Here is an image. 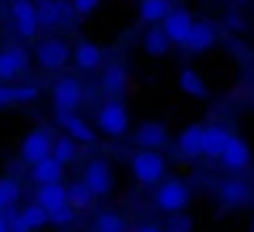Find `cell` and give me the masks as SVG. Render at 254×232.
Instances as JSON below:
<instances>
[{
  "label": "cell",
  "instance_id": "1",
  "mask_svg": "<svg viewBox=\"0 0 254 232\" xmlns=\"http://www.w3.org/2000/svg\"><path fill=\"white\" fill-rule=\"evenodd\" d=\"M166 170V160L158 151H141V154L133 158V175L141 180V183H156L161 180Z\"/></svg>",
  "mask_w": 254,
  "mask_h": 232
},
{
  "label": "cell",
  "instance_id": "2",
  "mask_svg": "<svg viewBox=\"0 0 254 232\" xmlns=\"http://www.w3.org/2000/svg\"><path fill=\"white\" fill-rule=\"evenodd\" d=\"M188 203H190V190L180 180H168L158 190V205L166 213H180Z\"/></svg>",
  "mask_w": 254,
  "mask_h": 232
},
{
  "label": "cell",
  "instance_id": "3",
  "mask_svg": "<svg viewBox=\"0 0 254 232\" xmlns=\"http://www.w3.org/2000/svg\"><path fill=\"white\" fill-rule=\"evenodd\" d=\"M67 60H69V47L62 40H45L37 47V62L45 70H60L67 65Z\"/></svg>",
  "mask_w": 254,
  "mask_h": 232
},
{
  "label": "cell",
  "instance_id": "4",
  "mask_svg": "<svg viewBox=\"0 0 254 232\" xmlns=\"http://www.w3.org/2000/svg\"><path fill=\"white\" fill-rule=\"evenodd\" d=\"M99 126L109 136H124L126 129H128V116H126L124 106L121 104H114V101L106 104L101 109V114H99Z\"/></svg>",
  "mask_w": 254,
  "mask_h": 232
},
{
  "label": "cell",
  "instance_id": "5",
  "mask_svg": "<svg viewBox=\"0 0 254 232\" xmlns=\"http://www.w3.org/2000/svg\"><path fill=\"white\" fill-rule=\"evenodd\" d=\"M111 183H114V178L104 160H91L86 165V185L94 195H106L111 190Z\"/></svg>",
  "mask_w": 254,
  "mask_h": 232
},
{
  "label": "cell",
  "instance_id": "6",
  "mask_svg": "<svg viewBox=\"0 0 254 232\" xmlns=\"http://www.w3.org/2000/svg\"><path fill=\"white\" fill-rule=\"evenodd\" d=\"M82 101V86L74 79H60L55 84V104L60 111H72Z\"/></svg>",
  "mask_w": 254,
  "mask_h": 232
},
{
  "label": "cell",
  "instance_id": "7",
  "mask_svg": "<svg viewBox=\"0 0 254 232\" xmlns=\"http://www.w3.org/2000/svg\"><path fill=\"white\" fill-rule=\"evenodd\" d=\"M163 32L170 42H185V37L190 35V27H192V17L183 10H170L163 20Z\"/></svg>",
  "mask_w": 254,
  "mask_h": 232
},
{
  "label": "cell",
  "instance_id": "8",
  "mask_svg": "<svg viewBox=\"0 0 254 232\" xmlns=\"http://www.w3.org/2000/svg\"><path fill=\"white\" fill-rule=\"evenodd\" d=\"M52 151V144H50V136L45 131H32L25 141H22V158L27 163H37L42 158H47Z\"/></svg>",
  "mask_w": 254,
  "mask_h": 232
},
{
  "label": "cell",
  "instance_id": "9",
  "mask_svg": "<svg viewBox=\"0 0 254 232\" xmlns=\"http://www.w3.org/2000/svg\"><path fill=\"white\" fill-rule=\"evenodd\" d=\"M230 141V134L220 126H210V129H202V139H200V151L210 158H220L225 146Z\"/></svg>",
  "mask_w": 254,
  "mask_h": 232
},
{
  "label": "cell",
  "instance_id": "10",
  "mask_svg": "<svg viewBox=\"0 0 254 232\" xmlns=\"http://www.w3.org/2000/svg\"><path fill=\"white\" fill-rule=\"evenodd\" d=\"M188 50H192V52H202V50H207V47H212L215 45V30L207 25V22H192V27H190V35L185 37V42H183Z\"/></svg>",
  "mask_w": 254,
  "mask_h": 232
},
{
  "label": "cell",
  "instance_id": "11",
  "mask_svg": "<svg viewBox=\"0 0 254 232\" xmlns=\"http://www.w3.org/2000/svg\"><path fill=\"white\" fill-rule=\"evenodd\" d=\"M136 141H138V146H143L146 151H156L158 146L166 144V126H163V124H156V121H148V124L138 126Z\"/></svg>",
  "mask_w": 254,
  "mask_h": 232
},
{
  "label": "cell",
  "instance_id": "12",
  "mask_svg": "<svg viewBox=\"0 0 254 232\" xmlns=\"http://www.w3.org/2000/svg\"><path fill=\"white\" fill-rule=\"evenodd\" d=\"M60 178H62V163H60V160H55L52 155H47V158L37 160V163H35V168H32V180H35V183L47 185V183H57Z\"/></svg>",
  "mask_w": 254,
  "mask_h": 232
},
{
  "label": "cell",
  "instance_id": "13",
  "mask_svg": "<svg viewBox=\"0 0 254 232\" xmlns=\"http://www.w3.org/2000/svg\"><path fill=\"white\" fill-rule=\"evenodd\" d=\"M220 158L225 160L227 168H245L250 163V149H247L245 141L230 136V141H227V146H225V151H222Z\"/></svg>",
  "mask_w": 254,
  "mask_h": 232
},
{
  "label": "cell",
  "instance_id": "14",
  "mask_svg": "<svg viewBox=\"0 0 254 232\" xmlns=\"http://www.w3.org/2000/svg\"><path fill=\"white\" fill-rule=\"evenodd\" d=\"M60 124L64 126V131L69 134V139H77V141H94V131L86 126L79 116H74L72 111H60Z\"/></svg>",
  "mask_w": 254,
  "mask_h": 232
},
{
  "label": "cell",
  "instance_id": "15",
  "mask_svg": "<svg viewBox=\"0 0 254 232\" xmlns=\"http://www.w3.org/2000/svg\"><path fill=\"white\" fill-rule=\"evenodd\" d=\"M64 203H67V190L60 183H47L37 193V205H42L47 213L55 210V208H60V205H64Z\"/></svg>",
  "mask_w": 254,
  "mask_h": 232
},
{
  "label": "cell",
  "instance_id": "16",
  "mask_svg": "<svg viewBox=\"0 0 254 232\" xmlns=\"http://www.w3.org/2000/svg\"><path fill=\"white\" fill-rule=\"evenodd\" d=\"M25 65H27V57H25V52L20 47L2 52L0 55V79H12Z\"/></svg>",
  "mask_w": 254,
  "mask_h": 232
},
{
  "label": "cell",
  "instance_id": "17",
  "mask_svg": "<svg viewBox=\"0 0 254 232\" xmlns=\"http://www.w3.org/2000/svg\"><path fill=\"white\" fill-rule=\"evenodd\" d=\"M220 195L227 205H242V203L250 200V188L240 180H230V183L220 185Z\"/></svg>",
  "mask_w": 254,
  "mask_h": 232
},
{
  "label": "cell",
  "instance_id": "18",
  "mask_svg": "<svg viewBox=\"0 0 254 232\" xmlns=\"http://www.w3.org/2000/svg\"><path fill=\"white\" fill-rule=\"evenodd\" d=\"M74 60L82 70H94L101 62V50L96 45H91V42H79V47L74 52Z\"/></svg>",
  "mask_w": 254,
  "mask_h": 232
},
{
  "label": "cell",
  "instance_id": "19",
  "mask_svg": "<svg viewBox=\"0 0 254 232\" xmlns=\"http://www.w3.org/2000/svg\"><path fill=\"white\" fill-rule=\"evenodd\" d=\"M170 12L168 0H141V17L148 22H158L166 20V15Z\"/></svg>",
  "mask_w": 254,
  "mask_h": 232
},
{
  "label": "cell",
  "instance_id": "20",
  "mask_svg": "<svg viewBox=\"0 0 254 232\" xmlns=\"http://www.w3.org/2000/svg\"><path fill=\"white\" fill-rule=\"evenodd\" d=\"M64 190H67V205H72L74 210L86 208V205L91 203V198H94V193L89 190L86 183H72V185L64 188Z\"/></svg>",
  "mask_w": 254,
  "mask_h": 232
},
{
  "label": "cell",
  "instance_id": "21",
  "mask_svg": "<svg viewBox=\"0 0 254 232\" xmlns=\"http://www.w3.org/2000/svg\"><path fill=\"white\" fill-rule=\"evenodd\" d=\"M200 139H202V129L200 126H188L180 136V151L185 155H190V158L200 155L202 154L200 151Z\"/></svg>",
  "mask_w": 254,
  "mask_h": 232
},
{
  "label": "cell",
  "instance_id": "22",
  "mask_svg": "<svg viewBox=\"0 0 254 232\" xmlns=\"http://www.w3.org/2000/svg\"><path fill=\"white\" fill-rule=\"evenodd\" d=\"M180 89L185 94H190V96H197V99H202L207 94L205 91V81L200 79V75L195 70H183L180 72Z\"/></svg>",
  "mask_w": 254,
  "mask_h": 232
},
{
  "label": "cell",
  "instance_id": "23",
  "mask_svg": "<svg viewBox=\"0 0 254 232\" xmlns=\"http://www.w3.org/2000/svg\"><path fill=\"white\" fill-rule=\"evenodd\" d=\"M168 45H170V40L166 37L163 30H151L146 35V40H143V47H146V52L151 57H163L168 52Z\"/></svg>",
  "mask_w": 254,
  "mask_h": 232
},
{
  "label": "cell",
  "instance_id": "24",
  "mask_svg": "<svg viewBox=\"0 0 254 232\" xmlns=\"http://www.w3.org/2000/svg\"><path fill=\"white\" fill-rule=\"evenodd\" d=\"M35 17H37V25H47V27L62 22L57 0H47V2H42V5H35Z\"/></svg>",
  "mask_w": 254,
  "mask_h": 232
},
{
  "label": "cell",
  "instance_id": "25",
  "mask_svg": "<svg viewBox=\"0 0 254 232\" xmlns=\"http://www.w3.org/2000/svg\"><path fill=\"white\" fill-rule=\"evenodd\" d=\"M124 86H126V72H124V67L121 65H111L104 72V89L109 94H119Z\"/></svg>",
  "mask_w": 254,
  "mask_h": 232
},
{
  "label": "cell",
  "instance_id": "26",
  "mask_svg": "<svg viewBox=\"0 0 254 232\" xmlns=\"http://www.w3.org/2000/svg\"><path fill=\"white\" fill-rule=\"evenodd\" d=\"M17 198H20V185L15 180H10V178L0 180V213L7 210Z\"/></svg>",
  "mask_w": 254,
  "mask_h": 232
},
{
  "label": "cell",
  "instance_id": "27",
  "mask_svg": "<svg viewBox=\"0 0 254 232\" xmlns=\"http://www.w3.org/2000/svg\"><path fill=\"white\" fill-rule=\"evenodd\" d=\"M20 215H22V220L27 223L30 230H37V228H42V225L47 223V210H45L42 205H27Z\"/></svg>",
  "mask_w": 254,
  "mask_h": 232
},
{
  "label": "cell",
  "instance_id": "28",
  "mask_svg": "<svg viewBox=\"0 0 254 232\" xmlns=\"http://www.w3.org/2000/svg\"><path fill=\"white\" fill-rule=\"evenodd\" d=\"M74 155H77L74 139H60L52 149V158L60 160V163H69V160H74Z\"/></svg>",
  "mask_w": 254,
  "mask_h": 232
},
{
  "label": "cell",
  "instance_id": "29",
  "mask_svg": "<svg viewBox=\"0 0 254 232\" xmlns=\"http://www.w3.org/2000/svg\"><path fill=\"white\" fill-rule=\"evenodd\" d=\"M96 230L99 232H124V220L116 213H104L96 220Z\"/></svg>",
  "mask_w": 254,
  "mask_h": 232
},
{
  "label": "cell",
  "instance_id": "30",
  "mask_svg": "<svg viewBox=\"0 0 254 232\" xmlns=\"http://www.w3.org/2000/svg\"><path fill=\"white\" fill-rule=\"evenodd\" d=\"M47 220H50V223H55V225H67V223H72V220H74V208L64 203V205H60V208L50 210V213H47Z\"/></svg>",
  "mask_w": 254,
  "mask_h": 232
},
{
  "label": "cell",
  "instance_id": "31",
  "mask_svg": "<svg viewBox=\"0 0 254 232\" xmlns=\"http://www.w3.org/2000/svg\"><path fill=\"white\" fill-rule=\"evenodd\" d=\"M192 230V220L180 210V213H170L168 218V232H190Z\"/></svg>",
  "mask_w": 254,
  "mask_h": 232
},
{
  "label": "cell",
  "instance_id": "32",
  "mask_svg": "<svg viewBox=\"0 0 254 232\" xmlns=\"http://www.w3.org/2000/svg\"><path fill=\"white\" fill-rule=\"evenodd\" d=\"M12 15H15L17 22L32 20V17H35V5H32V0H12Z\"/></svg>",
  "mask_w": 254,
  "mask_h": 232
},
{
  "label": "cell",
  "instance_id": "33",
  "mask_svg": "<svg viewBox=\"0 0 254 232\" xmlns=\"http://www.w3.org/2000/svg\"><path fill=\"white\" fill-rule=\"evenodd\" d=\"M12 94H15V101H35L40 96V89L37 86H15Z\"/></svg>",
  "mask_w": 254,
  "mask_h": 232
},
{
  "label": "cell",
  "instance_id": "34",
  "mask_svg": "<svg viewBox=\"0 0 254 232\" xmlns=\"http://www.w3.org/2000/svg\"><path fill=\"white\" fill-rule=\"evenodd\" d=\"M7 230L10 232H30V228H27V223L22 220V215H20V213H10Z\"/></svg>",
  "mask_w": 254,
  "mask_h": 232
},
{
  "label": "cell",
  "instance_id": "35",
  "mask_svg": "<svg viewBox=\"0 0 254 232\" xmlns=\"http://www.w3.org/2000/svg\"><path fill=\"white\" fill-rule=\"evenodd\" d=\"M96 5H99V0H74L72 2L74 12H79V15H89L91 10H96Z\"/></svg>",
  "mask_w": 254,
  "mask_h": 232
},
{
  "label": "cell",
  "instance_id": "36",
  "mask_svg": "<svg viewBox=\"0 0 254 232\" xmlns=\"http://www.w3.org/2000/svg\"><path fill=\"white\" fill-rule=\"evenodd\" d=\"M15 101V94H12V86H2L0 84V106H7Z\"/></svg>",
  "mask_w": 254,
  "mask_h": 232
},
{
  "label": "cell",
  "instance_id": "37",
  "mask_svg": "<svg viewBox=\"0 0 254 232\" xmlns=\"http://www.w3.org/2000/svg\"><path fill=\"white\" fill-rule=\"evenodd\" d=\"M227 25L235 27V30H242V20H240L237 15H230V17H227Z\"/></svg>",
  "mask_w": 254,
  "mask_h": 232
},
{
  "label": "cell",
  "instance_id": "38",
  "mask_svg": "<svg viewBox=\"0 0 254 232\" xmlns=\"http://www.w3.org/2000/svg\"><path fill=\"white\" fill-rule=\"evenodd\" d=\"M136 232H161V230H158L156 225H141V228H138Z\"/></svg>",
  "mask_w": 254,
  "mask_h": 232
},
{
  "label": "cell",
  "instance_id": "39",
  "mask_svg": "<svg viewBox=\"0 0 254 232\" xmlns=\"http://www.w3.org/2000/svg\"><path fill=\"white\" fill-rule=\"evenodd\" d=\"M0 232H10V230H7V223H5L2 218H0Z\"/></svg>",
  "mask_w": 254,
  "mask_h": 232
},
{
  "label": "cell",
  "instance_id": "40",
  "mask_svg": "<svg viewBox=\"0 0 254 232\" xmlns=\"http://www.w3.org/2000/svg\"><path fill=\"white\" fill-rule=\"evenodd\" d=\"M252 232H254V223H252Z\"/></svg>",
  "mask_w": 254,
  "mask_h": 232
},
{
  "label": "cell",
  "instance_id": "41",
  "mask_svg": "<svg viewBox=\"0 0 254 232\" xmlns=\"http://www.w3.org/2000/svg\"><path fill=\"white\" fill-rule=\"evenodd\" d=\"M240 2H245V0H240Z\"/></svg>",
  "mask_w": 254,
  "mask_h": 232
},
{
  "label": "cell",
  "instance_id": "42",
  "mask_svg": "<svg viewBox=\"0 0 254 232\" xmlns=\"http://www.w3.org/2000/svg\"><path fill=\"white\" fill-rule=\"evenodd\" d=\"M10 2H12V0H10Z\"/></svg>",
  "mask_w": 254,
  "mask_h": 232
}]
</instances>
